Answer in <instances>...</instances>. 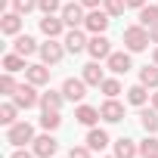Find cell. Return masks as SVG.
Segmentation results:
<instances>
[{
	"label": "cell",
	"instance_id": "6da1fadb",
	"mask_svg": "<svg viewBox=\"0 0 158 158\" xmlns=\"http://www.w3.org/2000/svg\"><path fill=\"white\" fill-rule=\"evenodd\" d=\"M149 44H152L149 28H143V25H130V28H124V47H127L130 53H143Z\"/></svg>",
	"mask_w": 158,
	"mask_h": 158
},
{
	"label": "cell",
	"instance_id": "7a4b0ae2",
	"mask_svg": "<svg viewBox=\"0 0 158 158\" xmlns=\"http://www.w3.org/2000/svg\"><path fill=\"white\" fill-rule=\"evenodd\" d=\"M13 102L19 106V109H34V106H40V93H37V84H19L16 87V93H13Z\"/></svg>",
	"mask_w": 158,
	"mask_h": 158
},
{
	"label": "cell",
	"instance_id": "3957f363",
	"mask_svg": "<svg viewBox=\"0 0 158 158\" xmlns=\"http://www.w3.org/2000/svg\"><path fill=\"white\" fill-rule=\"evenodd\" d=\"M6 143H13L16 149L25 146V143H34V127L28 121H16L10 130H6Z\"/></svg>",
	"mask_w": 158,
	"mask_h": 158
},
{
	"label": "cell",
	"instance_id": "277c9868",
	"mask_svg": "<svg viewBox=\"0 0 158 158\" xmlns=\"http://www.w3.org/2000/svg\"><path fill=\"white\" fill-rule=\"evenodd\" d=\"M31 152H34L37 158H53V155L59 152V143H56V136H53V133H44V136H34Z\"/></svg>",
	"mask_w": 158,
	"mask_h": 158
},
{
	"label": "cell",
	"instance_id": "5b68a950",
	"mask_svg": "<svg viewBox=\"0 0 158 158\" xmlns=\"http://www.w3.org/2000/svg\"><path fill=\"white\" fill-rule=\"evenodd\" d=\"M62 93H65L68 102H81L87 96V81L84 77H68V81L62 84Z\"/></svg>",
	"mask_w": 158,
	"mask_h": 158
},
{
	"label": "cell",
	"instance_id": "8992f818",
	"mask_svg": "<svg viewBox=\"0 0 158 158\" xmlns=\"http://www.w3.org/2000/svg\"><path fill=\"white\" fill-rule=\"evenodd\" d=\"M62 22H65L68 28H77V25L87 22V16H84V3H81V0H77V3H65V6H62Z\"/></svg>",
	"mask_w": 158,
	"mask_h": 158
},
{
	"label": "cell",
	"instance_id": "52a82bcc",
	"mask_svg": "<svg viewBox=\"0 0 158 158\" xmlns=\"http://www.w3.org/2000/svg\"><path fill=\"white\" fill-rule=\"evenodd\" d=\"M109 22H112V16H109L106 10H99V6H96V10H90V13H87V22H84V25H87V31L102 34V31L109 28Z\"/></svg>",
	"mask_w": 158,
	"mask_h": 158
},
{
	"label": "cell",
	"instance_id": "ba28073f",
	"mask_svg": "<svg viewBox=\"0 0 158 158\" xmlns=\"http://www.w3.org/2000/svg\"><path fill=\"white\" fill-rule=\"evenodd\" d=\"M87 53H90L93 59H109V56H112V40H109L106 34H93L90 44H87Z\"/></svg>",
	"mask_w": 158,
	"mask_h": 158
},
{
	"label": "cell",
	"instance_id": "9c48e42d",
	"mask_svg": "<svg viewBox=\"0 0 158 158\" xmlns=\"http://www.w3.org/2000/svg\"><path fill=\"white\" fill-rule=\"evenodd\" d=\"M37 53H40V59H44L47 65H56V62L65 56V50H62V44H56V37H50L47 44H40V50H37Z\"/></svg>",
	"mask_w": 158,
	"mask_h": 158
},
{
	"label": "cell",
	"instance_id": "30bf717a",
	"mask_svg": "<svg viewBox=\"0 0 158 158\" xmlns=\"http://www.w3.org/2000/svg\"><path fill=\"white\" fill-rule=\"evenodd\" d=\"M62 44H65V50H68V53H74V56H77V53H84V50H87V44H90V40L84 37V31H81V28H71V31L65 34V40H62Z\"/></svg>",
	"mask_w": 158,
	"mask_h": 158
},
{
	"label": "cell",
	"instance_id": "8fae6325",
	"mask_svg": "<svg viewBox=\"0 0 158 158\" xmlns=\"http://www.w3.org/2000/svg\"><path fill=\"white\" fill-rule=\"evenodd\" d=\"M106 62H109V71H115V74H127V71L133 68V62H130V50H127V53H112Z\"/></svg>",
	"mask_w": 158,
	"mask_h": 158
},
{
	"label": "cell",
	"instance_id": "7c38bea8",
	"mask_svg": "<svg viewBox=\"0 0 158 158\" xmlns=\"http://www.w3.org/2000/svg\"><path fill=\"white\" fill-rule=\"evenodd\" d=\"M99 115H102V121L118 124V121L124 118V106H121L118 99H106V102H102V109H99Z\"/></svg>",
	"mask_w": 158,
	"mask_h": 158
},
{
	"label": "cell",
	"instance_id": "4fadbf2b",
	"mask_svg": "<svg viewBox=\"0 0 158 158\" xmlns=\"http://www.w3.org/2000/svg\"><path fill=\"white\" fill-rule=\"evenodd\" d=\"M25 81H31V84H37V87L50 84V68H47V62H40V65H28V68H25Z\"/></svg>",
	"mask_w": 158,
	"mask_h": 158
},
{
	"label": "cell",
	"instance_id": "5bb4252c",
	"mask_svg": "<svg viewBox=\"0 0 158 158\" xmlns=\"http://www.w3.org/2000/svg\"><path fill=\"white\" fill-rule=\"evenodd\" d=\"M0 31H3V34H19L22 31V13H3V16H0Z\"/></svg>",
	"mask_w": 158,
	"mask_h": 158
},
{
	"label": "cell",
	"instance_id": "9a60e30c",
	"mask_svg": "<svg viewBox=\"0 0 158 158\" xmlns=\"http://www.w3.org/2000/svg\"><path fill=\"white\" fill-rule=\"evenodd\" d=\"M13 50H16L19 56H34L40 47H37V40H34L31 34H19V37H16V44H13Z\"/></svg>",
	"mask_w": 158,
	"mask_h": 158
},
{
	"label": "cell",
	"instance_id": "2e32d148",
	"mask_svg": "<svg viewBox=\"0 0 158 158\" xmlns=\"http://www.w3.org/2000/svg\"><path fill=\"white\" fill-rule=\"evenodd\" d=\"M74 118H77V124H84V127H93V124H96L102 115H99V109H93V106H77Z\"/></svg>",
	"mask_w": 158,
	"mask_h": 158
},
{
	"label": "cell",
	"instance_id": "e0dca14e",
	"mask_svg": "<svg viewBox=\"0 0 158 158\" xmlns=\"http://www.w3.org/2000/svg\"><path fill=\"white\" fill-rule=\"evenodd\" d=\"M62 28H65V22L56 19V16H44V19H40V31H44L47 37H59Z\"/></svg>",
	"mask_w": 158,
	"mask_h": 158
},
{
	"label": "cell",
	"instance_id": "ac0fdd59",
	"mask_svg": "<svg viewBox=\"0 0 158 158\" xmlns=\"http://www.w3.org/2000/svg\"><path fill=\"white\" fill-rule=\"evenodd\" d=\"M62 102H65V93H56V90H47V93H40V109L44 112H50V109H62Z\"/></svg>",
	"mask_w": 158,
	"mask_h": 158
},
{
	"label": "cell",
	"instance_id": "d6986e66",
	"mask_svg": "<svg viewBox=\"0 0 158 158\" xmlns=\"http://www.w3.org/2000/svg\"><path fill=\"white\" fill-rule=\"evenodd\" d=\"M87 146H90L93 152H102V149L109 146V133L99 130V127H90V133H87Z\"/></svg>",
	"mask_w": 158,
	"mask_h": 158
},
{
	"label": "cell",
	"instance_id": "ffe728a7",
	"mask_svg": "<svg viewBox=\"0 0 158 158\" xmlns=\"http://www.w3.org/2000/svg\"><path fill=\"white\" fill-rule=\"evenodd\" d=\"M136 152H139V146L133 139H127V136H121L115 143V158H136Z\"/></svg>",
	"mask_w": 158,
	"mask_h": 158
},
{
	"label": "cell",
	"instance_id": "44dd1931",
	"mask_svg": "<svg viewBox=\"0 0 158 158\" xmlns=\"http://www.w3.org/2000/svg\"><path fill=\"white\" fill-rule=\"evenodd\" d=\"M84 81L90 84V87H99L102 81H106V74H102V68H99V62H90V65H84Z\"/></svg>",
	"mask_w": 158,
	"mask_h": 158
},
{
	"label": "cell",
	"instance_id": "7402d4cb",
	"mask_svg": "<svg viewBox=\"0 0 158 158\" xmlns=\"http://www.w3.org/2000/svg\"><path fill=\"white\" fill-rule=\"evenodd\" d=\"M139 124L146 133H155L158 130V109H143L139 112Z\"/></svg>",
	"mask_w": 158,
	"mask_h": 158
},
{
	"label": "cell",
	"instance_id": "603a6c76",
	"mask_svg": "<svg viewBox=\"0 0 158 158\" xmlns=\"http://www.w3.org/2000/svg\"><path fill=\"white\" fill-rule=\"evenodd\" d=\"M139 84L158 90V65H146V68H139Z\"/></svg>",
	"mask_w": 158,
	"mask_h": 158
},
{
	"label": "cell",
	"instance_id": "cb8c5ba5",
	"mask_svg": "<svg viewBox=\"0 0 158 158\" xmlns=\"http://www.w3.org/2000/svg\"><path fill=\"white\" fill-rule=\"evenodd\" d=\"M149 96H152V93H149V87H143V84H136V87L127 90V102H130V106H146Z\"/></svg>",
	"mask_w": 158,
	"mask_h": 158
},
{
	"label": "cell",
	"instance_id": "d4e9b609",
	"mask_svg": "<svg viewBox=\"0 0 158 158\" xmlns=\"http://www.w3.org/2000/svg\"><path fill=\"white\" fill-rule=\"evenodd\" d=\"M3 68H6V71H25L28 65H25V56H19V53L13 50V53L3 56Z\"/></svg>",
	"mask_w": 158,
	"mask_h": 158
},
{
	"label": "cell",
	"instance_id": "484cf974",
	"mask_svg": "<svg viewBox=\"0 0 158 158\" xmlns=\"http://www.w3.org/2000/svg\"><path fill=\"white\" fill-rule=\"evenodd\" d=\"M16 115H19V106L16 102H3V106H0V124L13 127L16 124Z\"/></svg>",
	"mask_w": 158,
	"mask_h": 158
},
{
	"label": "cell",
	"instance_id": "4316f807",
	"mask_svg": "<svg viewBox=\"0 0 158 158\" xmlns=\"http://www.w3.org/2000/svg\"><path fill=\"white\" fill-rule=\"evenodd\" d=\"M139 25H143V28L158 25V6H149V3H146V6L139 10Z\"/></svg>",
	"mask_w": 158,
	"mask_h": 158
},
{
	"label": "cell",
	"instance_id": "83f0119b",
	"mask_svg": "<svg viewBox=\"0 0 158 158\" xmlns=\"http://www.w3.org/2000/svg\"><path fill=\"white\" fill-rule=\"evenodd\" d=\"M59 124H62V115H59L56 109H50V112L40 115V127H44V130H56Z\"/></svg>",
	"mask_w": 158,
	"mask_h": 158
},
{
	"label": "cell",
	"instance_id": "f1b7e54d",
	"mask_svg": "<svg viewBox=\"0 0 158 158\" xmlns=\"http://www.w3.org/2000/svg\"><path fill=\"white\" fill-rule=\"evenodd\" d=\"M139 155H143V158H152V155H158V139H155L152 133H149V136L139 143Z\"/></svg>",
	"mask_w": 158,
	"mask_h": 158
},
{
	"label": "cell",
	"instance_id": "f546056e",
	"mask_svg": "<svg viewBox=\"0 0 158 158\" xmlns=\"http://www.w3.org/2000/svg\"><path fill=\"white\" fill-rule=\"evenodd\" d=\"M102 6H106V13L115 19V16H121V13L127 10V0H102Z\"/></svg>",
	"mask_w": 158,
	"mask_h": 158
},
{
	"label": "cell",
	"instance_id": "4dcf8cb0",
	"mask_svg": "<svg viewBox=\"0 0 158 158\" xmlns=\"http://www.w3.org/2000/svg\"><path fill=\"white\" fill-rule=\"evenodd\" d=\"M99 87H102V93H106V96H109V99H115V96H118V93H121V84H118V81H115V77H106V81H102V84H99Z\"/></svg>",
	"mask_w": 158,
	"mask_h": 158
},
{
	"label": "cell",
	"instance_id": "1f68e13d",
	"mask_svg": "<svg viewBox=\"0 0 158 158\" xmlns=\"http://www.w3.org/2000/svg\"><path fill=\"white\" fill-rule=\"evenodd\" d=\"M16 87H19V84L13 81V71H6L3 77H0V93H6V96H13V93H16Z\"/></svg>",
	"mask_w": 158,
	"mask_h": 158
},
{
	"label": "cell",
	"instance_id": "d6a6232c",
	"mask_svg": "<svg viewBox=\"0 0 158 158\" xmlns=\"http://www.w3.org/2000/svg\"><path fill=\"white\" fill-rule=\"evenodd\" d=\"M13 10L22 13V16H28L31 10H37V0H13Z\"/></svg>",
	"mask_w": 158,
	"mask_h": 158
},
{
	"label": "cell",
	"instance_id": "836d02e7",
	"mask_svg": "<svg viewBox=\"0 0 158 158\" xmlns=\"http://www.w3.org/2000/svg\"><path fill=\"white\" fill-rule=\"evenodd\" d=\"M37 10L44 16H53L56 10H62V3H59V0H37Z\"/></svg>",
	"mask_w": 158,
	"mask_h": 158
},
{
	"label": "cell",
	"instance_id": "e575fe53",
	"mask_svg": "<svg viewBox=\"0 0 158 158\" xmlns=\"http://www.w3.org/2000/svg\"><path fill=\"white\" fill-rule=\"evenodd\" d=\"M90 146H71V152H68V158H90Z\"/></svg>",
	"mask_w": 158,
	"mask_h": 158
},
{
	"label": "cell",
	"instance_id": "d590c367",
	"mask_svg": "<svg viewBox=\"0 0 158 158\" xmlns=\"http://www.w3.org/2000/svg\"><path fill=\"white\" fill-rule=\"evenodd\" d=\"M10 158H34V152H28V149H22V146H19V149H16Z\"/></svg>",
	"mask_w": 158,
	"mask_h": 158
},
{
	"label": "cell",
	"instance_id": "8d00e7d4",
	"mask_svg": "<svg viewBox=\"0 0 158 158\" xmlns=\"http://www.w3.org/2000/svg\"><path fill=\"white\" fill-rule=\"evenodd\" d=\"M81 3H84V6H87V10H96V6H99V3H102V0H81Z\"/></svg>",
	"mask_w": 158,
	"mask_h": 158
},
{
	"label": "cell",
	"instance_id": "74e56055",
	"mask_svg": "<svg viewBox=\"0 0 158 158\" xmlns=\"http://www.w3.org/2000/svg\"><path fill=\"white\" fill-rule=\"evenodd\" d=\"M127 6H133V10H143V6H146V0H127Z\"/></svg>",
	"mask_w": 158,
	"mask_h": 158
},
{
	"label": "cell",
	"instance_id": "f35d334b",
	"mask_svg": "<svg viewBox=\"0 0 158 158\" xmlns=\"http://www.w3.org/2000/svg\"><path fill=\"white\" fill-rule=\"evenodd\" d=\"M149 37H152V44H158V25H152V28H149Z\"/></svg>",
	"mask_w": 158,
	"mask_h": 158
},
{
	"label": "cell",
	"instance_id": "ab89813d",
	"mask_svg": "<svg viewBox=\"0 0 158 158\" xmlns=\"http://www.w3.org/2000/svg\"><path fill=\"white\" fill-rule=\"evenodd\" d=\"M152 109H158V90L152 93Z\"/></svg>",
	"mask_w": 158,
	"mask_h": 158
},
{
	"label": "cell",
	"instance_id": "60d3db41",
	"mask_svg": "<svg viewBox=\"0 0 158 158\" xmlns=\"http://www.w3.org/2000/svg\"><path fill=\"white\" fill-rule=\"evenodd\" d=\"M152 59H155V65H158V47H155V56H152Z\"/></svg>",
	"mask_w": 158,
	"mask_h": 158
},
{
	"label": "cell",
	"instance_id": "b9f144b4",
	"mask_svg": "<svg viewBox=\"0 0 158 158\" xmlns=\"http://www.w3.org/2000/svg\"><path fill=\"white\" fill-rule=\"evenodd\" d=\"M152 158H158V155H152Z\"/></svg>",
	"mask_w": 158,
	"mask_h": 158
},
{
	"label": "cell",
	"instance_id": "7bdbcfd3",
	"mask_svg": "<svg viewBox=\"0 0 158 158\" xmlns=\"http://www.w3.org/2000/svg\"><path fill=\"white\" fill-rule=\"evenodd\" d=\"M109 158H115V155H109Z\"/></svg>",
	"mask_w": 158,
	"mask_h": 158
}]
</instances>
